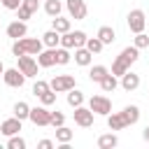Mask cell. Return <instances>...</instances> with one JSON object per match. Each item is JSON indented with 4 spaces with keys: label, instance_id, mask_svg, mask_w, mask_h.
I'll return each mask as SVG.
<instances>
[{
    "label": "cell",
    "instance_id": "f546056e",
    "mask_svg": "<svg viewBox=\"0 0 149 149\" xmlns=\"http://www.w3.org/2000/svg\"><path fill=\"white\" fill-rule=\"evenodd\" d=\"M84 47H86L91 54H100V51L105 49V44H102L98 37H86V44H84Z\"/></svg>",
    "mask_w": 149,
    "mask_h": 149
},
{
    "label": "cell",
    "instance_id": "836d02e7",
    "mask_svg": "<svg viewBox=\"0 0 149 149\" xmlns=\"http://www.w3.org/2000/svg\"><path fill=\"white\" fill-rule=\"evenodd\" d=\"M40 102H42L44 107L54 105V102H56V91H51V88H49V91H44V93L40 95Z\"/></svg>",
    "mask_w": 149,
    "mask_h": 149
},
{
    "label": "cell",
    "instance_id": "9a60e30c",
    "mask_svg": "<svg viewBox=\"0 0 149 149\" xmlns=\"http://www.w3.org/2000/svg\"><path fill=\"white\" fill-rule=\"evenodd\" d=\"M37 65L40 68H51V65H56V47L54 49H44V51H40L37 54Z\"/></svg>",
    "mask_w": 149,
    "mask_h": 149
},
{
    "label": "cell",
    "instance_id": "6da1fadb",
    "mask_svg": "<svg viewBox=\"0 0 149 149\" xmlns=\"http://www.w3.org/2000/svg\"><path fill=\"white\" fill-rule=\"evenodd\" d=\"M137 58H140V49H137V47H126V49L114 58V63H112V74H114V77H121L126 70H130V65H133Z\"/></svg>",
    "mask_w": 149,
    "mask_h": 149
},
{
    "label": "cell",
    "instance_id": "4fadbf2b",
    "mask_svg": "<svg viewBox=\"0 0 149 149\" xmlns=\"http://www.w3.org/2000/svg\"><path fill=\"white\" fill-rule=\"evenodd\" d=\"M7 35L12 37V40H19V37H26L28 35V26H26V21H12L9 26H7Z\"/></svg>",
    "mask_w": 149,
    "mask_h": 149
},
{
    "label": "cell",
    "instance_id": "e575fe53",
    "mask_svg": "<svg viewBox=\"0 0 149 149\" xmlns=\"http://www.w3.org/2000/svg\"><path fill=\"white\" fill-rule=\"evenodd\" d=\"M63 123H65V114H63V112H58V109H56V112H51V123H49V126L58 128V126H63Z\"/></svg>",
    "mask_w": 149,
    "mask_h": 149
},
{
    "label": "cell",
    "instance_id": "9c48e42d",
    "mask_svg": "<svg viewBox=\"0 0 149 149\" xmlns=\"http://www.w3.org/2000/svg\"><path fill=\"white\" fill-rule=\"evenodd\" d=\"M28 119H30L35 126H49V123H51V112H49L44 105H40V107H30Z\"/></svg>",
    "mask_w": 149,
    "mask_h": 149
},
{
    "label": "cell",
    "instance_id": "8d00e7d4",
    "mask_svg": "<svg viewBox=\"0 0 149 149\" xmlns=\"http://www.w3.org/2000/svg\"><path fill=\"white\" fill-rule=\"evenodd\" d=\"M2 2V7L5 9H12V12H16L19 9V5H21V0H0Z\"/></svg>",
    "mask_w": 149,
    "mask_h": 149
},
{
    "label": "cell",
    "instance_id": "d6986e66",
    "mask_svg": "<svg viewBox=\"0 0 149 149\" xmlns=\"http://www.w3.org/2000/svg\"><path fill=\"white\" fill-rule=\"evenodd\" d=\"M107 126H109V130H123L126 128V121H123L121 112H109L107 114Z\"/></svg>",
    "mask_w": 149,
    "mask_h": 149
},
{
    "label": "cell",
    "instance_id": "d590c367",
    "mask_svg": "<svg viewBox=\"0 0 149 149\" xmlns=\"http://www.w3.org/2000/svg\"><path fill=\"white\" fill-rule=\"evenodd\" d=\"M30 16H33V12H30V9H26L23 5H19V9H16V19H19V21H28Z\"/></svg>",
    "mask_w": 149,
    "mask_h": 149
},
{
    "label": "cell",
    "instance_id": "ba28073f",
    "mask_svg": "<svg viewBox=\"0 0 149 149\" xmlns=\"http://www.w3.org/2000/svg\"><path fill=\"white\" fill-rule=\"evenodd\" d=\"M2 79H5V84L12 86V88H21V86L26 84V74H23L19 68H9V70H5V72H2Z\"/></svg>",
    "mask_w": 149,
    "mask_h": 149
},
{
    "label": "cell",
    "instance_id": "d6a6232c",
    "mask_svg": "<svg viewBox=\"0 0 149 149\" xmlns=\"http://www.w3.org/2000/svg\"><path fill=\"white\" fill-rule=\"evenodd\" d=\"M133 47H137V49H147V47H149V35H144V30H142V33H135V42H133Z\"/></svg>",
    "mask_w": 149,
    "mask_h": 149
},
{
    "label": "cell",
    "instance_id": "30bf717a",
    "mask_svg": "<svg viewBox=\"0 0 149 149\" xmlns=\"http://www.w3.org/2000/svg\"><path fill=\"white\" fill-rule=\"evenodd\" d=\"M16 61H19V70L26 74V79H28V77H37V61H35L30 54L19 56Z\"/></svg>",
    "mask_w": 149,
    "mask_h": 149
},
{
    "label": "cell",
    "instance_id": "8fae6325",
    "mask_svg": "<svg viewBox=\"0 0 149 149\" xmlns=\"http://www.w3.org/2000/svg\"><path fill=\"white\" fill-rule=\"evenodd\" d=\"M72 116H74V123H77V126H81V128H88V126H93V116H95V114H93L88 107L79 105V107H74Z\"/></svg>",
    "mask_w": 149,
    "mask_h": 149
},
{
    "label": "cell",
    "instance_id": "cb8c5ba5",
    "mask_svg": "<svg viewBox=\"0 0 149 149\" xmlns=\"http://www.w3.org/2000/svg\"><path fill=\"white\" fill-rule=\"evenodd\" d=\"M72 137H74V130H70L65 123L56 128V142H58V144H63V142H70Z\"/></svg>",
    "mask_w": 149,
    "mask_h": 149
},
{
    "label": "cell",
    "instance_id": "5b68a950",
    "mask_svg": "<svg viewBox=\"0 0 149 149\" xmlns=\"http://www.w3.org/2000/svg\"><path fill=\"white\" fill-rule=\"evenodd\" d=\"M88 109H91L93 114L107 116V114L112 112V100H109V98H105V95H93V98L88 100Z\"/></svg>",
    "mask_w": 149,
    "mask_h": 149
},
{
    "label": "cell",
    "instance_id": "484cf974",
    "mask_svg": "<svg viewBox=\"0 0 149 149\" xmlns=\"http://www.w3.org/2000/svg\"><path fill=\"white\" fill-rule=\"evenodd\" d=\"M68 105H70L72 109L79 107V105H84V93L77 91V88H70V91H68Z\"/></svg>",
    "mask_w": 149,
    "mask_h": 149
},
{
    "label": "cell",
    "instance_id": "7a4b0ae2",
    "mask_svg": "<svg viewBox=\"0 0 149 149\" xmlns=\"http://www.w3.org/2000/svg\"><path fill=\"white\" fill-rule=\"evenodd\" d=\"M42 49H44V44H42L40 37H19V40H14V44H12V54H14L16 58L23 56V54L37 56Z\"/></svg>",
    "mask_w": 149,
    "mask_h": 149
},
{
    "label": "cell",
    "instance_id": "52a82bcc",
    "mask_svg": "<svg viewBox=\"0 0 149 149\" xmlns=\"http://www.w3.org/2000/svg\"><path fill=\"white\" fill-rule=\"evenodd\" d=\"M126 21H128L130 33H142L144 26H147V19H144V12H142V9H130Z\"/></svg>",
    "mask_w": 149,
    "mask_h": 149
},
{
    "label": "cell",
    "instance_id": "d4e9b609",
    "mask_svg": "<svg viewBox=\"0 0 149 149\" xmlns=\"http://www.w3.org/2000/svg\"><path fill=\"white\" fill-rule=\"evenodd\" d=\"M44 12L54 19V16H58L63 12V2L61 0H44Z\"/></svg>",
    "mask_w": 149,
    "mask_h": 149
},
{
    "label": "cell",
    "instance_id": "44dd1931",
    "mask_svg": "<svg viewBox=\"0 0 149 149\" xmlns=\"http://www.w3.org/2000/svg\"><path fill=\"white\" fill-rule=\"evenodd\" d=\"M116 86H119V79H116V77H114L112 72H107V74H105V77L100 79V88H102L105 93H112V91H114Z\"/></svg>",
    "mask_w": 149,
    "mask_h": 149
},
{
    "label": "cell",
    "instance_id": "ffe728a7",
    "mask_svg": "<svg viewBox=\"0 0 149 149\" xmlns=\"http://www.w3.org/2000/svg\"><path fill=\"white\" fill-rule=\"evenodd\" d=\"M42 44H44V47H49V49L58 47V44H61V33H56L54 28H51V30H47V33L42 35Z\"/></svg>",
    "mask_w": 149,
    "mask_h": 149
},
{
    "label": "cell",
    "instance_id": "ab89813d",
    "mask_svg": "<svg viewBox=\"0 0 149 149\" xmlns=\"http://www.w3.org/2000/svg\"><path fill=\"white\" fill-rule=\"evenodd\" d=\"M142 140H144V142H149V126L142 130Z\"/></svg>",
    "mask_w": 149,
    "mask_h": 149
},
{
    "label": "cell",
    "instance_id": "7c38bea8",
    "mask_svg": "<svg viewBox=\"0 0 149 149\" xmlns=\"http://www.w3.org/2000/svg\"><path fill=\"white\" fill-rule=\"evenodd\" d=\"M119 84H121V88H123V91H128V93H130V91H135V88L140 86V74H135V72L126 70V72L121 74V81H119Z\"/></svg>",
    "mask_w": 149,
    "mask_h": 149
},
{
    "label": "cell",
    "instance_id": "74e56055",
    "mask_svg": "<svg viewBox=\"0 0 149 149\" xmlns=\"http://www.w3.org/2000/svg\"><path fill=\"white\" fill-rule=\"evenodd\" d=\"M21 5H23L26 9H30L33 14H35V12H37V7H40V2H37V0H21Z\"/></svg>",
    "mask_w": 149,
    "mask_h": 149
},
{
    "label": "cell",
    "instance_id": "7402d4cb",
    "mask_svg": "<svg viewBox=\"0 0 149 149\" xmlns=\"http://www.w3.org/2000/svg\"><path fill=\"white\" fill-rule=\"evenodd\" d=\"M116 144H119V137H116L114 133H105V135L98 137V147H100V149H112V147H116Z\"/></svg>",
    "mask_w": 149,
    "mask_h": 149
},
{
    "label": "cell",
    "instance_id": "60d3db41",
    "mask_svg": "<svg viewBox=\"0 0 149 149\" xmlns=\"http://www.w3.org/2000/svg\"><path fill=\"white\" fill-rule=\"evenodd\" d=\"M2 72H5V65H2V61H0V77H2Z\"/></svg>",
    "mask_w": 149,
    "mask_h": 149
},
{
    "label": "cell",
    "instance_id": "3957f363",
    "mask_svg": "<svg viewBox=\"0 0 149 149\" xmlns=\"http://www.w3.org/2000/svg\"><path fill=\"white\" fill-rule=\"evenodd\" d=\"M84 44H86V33H84V30L61 33V47H65V49H77V47H84Z\"/></svg>",
    "mask_w": 149,
    "mask_h": 149
},
{
    "label": "cell",
    "instance_id": "4dcf8cb0",
    "mask_svg": "<svg viewBox=\"0 0 149 149\" xmlns=\"http://www.w3.org/2000/svg\"><path fill=\"white\" fill-rule=\"evenodd\" d=\"M7 149H26V140H23V137L16 133V135H12V137H9Z\"/></svg>",
    "mask_w": 149,
    "mask_h": 149
},
{
    "label": "cell",
    "instance_id": "f35d334b",
    "mask_svg": "<svg viewBox=\"0 0 149 149\" xmlns=\"http://www.w3.org/2000/svg\"><path fill=\"white\" fill-rule=\"evenodd\" d=\"M37 147H40V149H51V147H54V142H51V140H40V142H37Z\"/></svg>",
    "mask_w": 149,
    "mask_h": 149
},
{
    "label": "cell",
    "instance_id": "83f0119b",
    "mask_svg": "<svg viewBox=\"0 0 149 149\" xmlns=\"http://www.w3.org/2000/svg\"><path fill=\"white\" fill-rule=\"evenodd\" d=\"M107 72H109V70H107L105 65H93V68L88 70V79H91V81H95V84H100V79H102Z\"/></svg>",
    "mask_w": 149,
    "mask_h": 149
},
{
    "label": "cell",
    "instance_id": "ac0fdd59",
    "mask_svg": "<svg viewBox=\"0 0 149 149\" xmlns=\"http://www.w3.org/2000/svg\"><path fill=\"white\" fill-rule=\"evenodd\" d=\"M95 37H98L102 44H112V42L116 40V33H114V28H112V26H100V28H98V33H95Z\"/></svg>",
    "mask_w": 149,
    "mask_h": 149
},
{
    "label": "cell",
    "instance_id": "8992f818",
    "mask_svg": "<svg viewBox=\"0 0 149 149\" xmlns=\"http://www.w3.org/2000/svg\"><path fill=\"white\" fill-rule=\"evenodd\" d=\"M65 9H68L70 19H74V21H81V19H86V14H88V7H86L84 0H68V2H65Z\"/></svg>",
    "mask_w": 149,
    "mask_h": 149
},
{
    "label": "cell",
    "instance_id": "2e32d148",
    "mask_svg": "<svg viewBox=\"0 0 149 149\" xmlns=\"http://www.w3.org/2000/svg\"><path fill=\"white\" fill-rule=\"evenodd\" d=\"M121 116H123L126 126H133V123L140 121V107H137V105H126L123 112H121Z\"/></svg>",
    "mask_w": 149,
    "mask_h": 149
},
{
    "label": "cell",
    "instance_id": "5bb4252c",
    "mask_svg": "<svg viewBox=\"0 0 149 149\" xmlns=\"http://www.w3.org/2000/svg\"><path fill=\"white\" fill-rule=\"evenodd\" d=\"M19 130H21V119H16V116H12V119H5V121L0 123V133H2V135H7V137L16 135Z\"/></svg>",
    "mask_w": 149,
    "mask_h": 149
},
{
    "label": "cell",
    "instance_id": "1f68e13d",
    "mask_svg": "<svg viewBox=\"0 0 149 149\" xmlns=\"http://www.w3.org/2000/svg\"><path fill=\"white\" fill-rule=\"evenodd\" d=\"M49 88H51V86H49V81H44V79H37V81L33 84V95H37V98H40V95H42L44 91H49Z\"/></svg>",
    "mask_w": 149,
    "mask_h": 149
},
{
    "label": "cell",
    "instance_id": "603a6c76",
    "mask_svg": "<svg viewBox=\"0 0 149 149\" xmlns=\"http://www.w3.org/2000/svg\"><path fill=\"white\" fill-rule=\"evenodd\" d=\"M51 28L56 30V33H68L70 30V19H65V16H54L51 19Z\"/></svg>",
    "mask_w": 149,
    "mask_h": 149
},
{
    "label": "cell",
    "instance_id": "4316f807",
    "mask_svg": "<svg viewBox=\"0 0 149 149\" xmlns=\"http://www.w3.org/2000/svg\"><path fill=\"white\" fill-rule=\"evenodd\" d=\"M12 112H14L16 119L23 121V119H28V114H30V105L23 102V100H19V102H14V109H12Z\"/></svg>",
    "mask_w": 149,
    "mask_h": 149
},
{
    "label": "cell",
    "instance_id": "e0dca14e",
    "mask_svg": "<svg viewBox=\"0 0 149 149\" xmlns=\"http://www.w3.org/2000/svg\"><path fill=\"white\" fill-rule=\"evenodd\" d=\"M91 61H93V54H91L86 47H77V49H74V63H77V65L86 68V65H91Z\"/></svg>",
    "mask_w": 149,
    "mask_h": 149
},
{
    "label": "cell",
    "instance_id": "f1b7e54d",
    "mask_svg": "<svg viewBox=\"0 0 149 149\" xmlns=\"http://www.w3.org/2000/svg\"><path fill=\"white\" fill-rule=\"evenodd\" d=\"M70 49H65V47H56V65H68L70 63Z\"/></svg>",
    "mask_w": 149,
    "mask_h": 149
},
{
    "label": "cell",
    "instance_id": "277c9868",
    "mask_svg": "<svg viewBox=\"0 0 149 149\" xmlns=\"http://www.w3.org/2000/svg\"><path fill=\"white\" fill-rule=\"evenodd\" d=\"M49 86H51V91H56V93H68L70 88L77 86V81H74L72 74H56V77L49 81Z\"/></svg>",
    "mask_w": 149,
    "mask_h": 149
}]
</instances>
